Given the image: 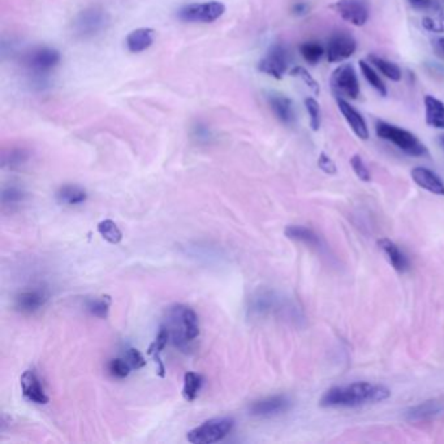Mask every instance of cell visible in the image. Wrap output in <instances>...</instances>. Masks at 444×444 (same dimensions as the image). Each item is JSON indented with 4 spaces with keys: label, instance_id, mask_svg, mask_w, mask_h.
I'll return each mask as SVG.
<instances>
[{
    "label": "cell",
    "instance_id": "6da1fadb",
    "mask_svg": "<svg viewBox=\"0 0 444 444\" xmlns=\"http://www.w3.org/2000/svg\"><path fill=\"white\" fill-rule=\"evenodd\" d=\"M391 392L382 384L357 382L349 386L330 388L321 399L322 406H358L369 403L384 402Z\"/></svg>",
    "mask_w": 444,
    "mask_h": 444
},
{
    "label": "cell",
    "instance_id": "7a4b0ae2",
    "mask_svg": "<svg viewBox=\"0 0 444 444\" xmlns=\"http://www.w3.org/2000/svg\"><path fill=\"white\" fill-rule=\"evenodd\" d=\"M170 339L180 349L189 348V344L199 335V322L196 312L186 305H173L167 312V325Z\"/></svg>",
    "mask_w": 444,
    "mask_h": 444
},
{
    "label": "cell",
    "instance_id": "3957f363",
    "mask_svg": "<svg viewBox=\"0 0 444 444\" xmlns=\"http://www.w3.org/2000/svg\"><path fill=\"white\" fill-rule=\"evenodd\" d=\"M62 55L53 47L37 46L23 55L21 66L27 75L33 77V82L42 88L47 84L49 75L60 64Z\"/></svg>",
    "mask_w": 444,
    "mask_h": 444
},
{
    "label": "cell",
    "instance_id": "277c9868",
    "mask_svg": "<svg viewBox=\"0 0 444 444\" xmlns=\"http://www.w3.org/2000/svg\"><path fill=\"white\" fill-rule=\"evenodd\" d=\"M111 16L105 8L92 5L81 11L72 21V33L79 40H92L110 27Z\"/></svg>",
    "mask_w": 444,
    "mask_h": 444
},
{
    "label": "cell",
    "instance_id": "5b68a950",
    "mask_svg": "<svg viewBox=\"0 0 444 444\" xmlns=\"http://www.w3.org/2000/svg\"><path fill=\"white\" fill-rule=\"evenodd\" d=\"M375 131L379 138L386 140L388 143L397 146L400 150H403L405 154L412 157H422L426 156L428 149L422 144L412 132L403 130L400 127H396L386 121H378Z\"/></svg>",
    "mask_w": 444,
    "mask_h": 444
},
{
    "label": "cell",
    "instance_id": "8992f818",
    "mask_svg": "<svg viewBox=\"0 0 444 444\" xmlns=\"http://www.w3.org/2000/svg\"><path fill=\"white\" fill-rule=\"evenodd\" d=\"M235 426L230 417L212 418L186 434L188 442L193 444L217 443L224 439Z\"/></svg>",
    "mask_w": 444,
    "mask_h": 444
},
{
    "label": "cell",
    "instance_id": "52a82bcc",
    "mask_svg": "<svg viewBox=\"0 0 444 444\" xmlns=\"http://www.w3.org/2000/svg\"><path fill=\"white\" fill-rule=\"evenodd\" d=\"M225 12V5L217 1H205V3H190L182 7L177 11V18L184 23H201L211 24L219 20Z\"/></svg>",
    "mask_w": 444,
    "mask_h": 444
},
{
    "label": "cell",
    "instance_id": "ba28073f",
    "mask_svg": "<svg viewBox=\"0 0 444 444\" xmlns=\"http://www.w3.org/2000/svg\"><path fill=\"white\" fill-rule=\"evenodd\" d=\"M331 88L340 98L357 99L360 95V82L351 64L338 66L331 76Z\"/></svg>",
    "mask_w": 444,
    "mask_h": 444
},
{
    "label": "cell",
    "instance_id": "9c48e42d",
    "mask_svg": "<svg viewBox=\"0 0 444 444\" xmlns=\"http://www.w3.org/2000/svg\"><path fill=\"white\" fill-rule=\"evenodd\" d=\"M289 66V51L286 45L275 43L258 64V69L276 79H283Z\"/></svg>",
    "mask_w": 444,
    "mask_h": 444
},
{
    "label": "cell",
    "instance_id": "30bf717a",
    "mask_svg": "<svg viewBox=\"0 0 444 444\" xmlns=\"http://www.w3.org/2000/svg\"><path fill=\"white\" fill-rule=\"evenodd\" d=\"M357 50V43L352 34L339 30L327 40L326 55L330 63H340L349 59Z\"/></svg>",
    "mask_w": 444,
    "mask_h": 444
},
{
    "label": "cell",
    "instance_id": "8fae6325",
    "mask_svg": "<svg viewBox=\"0 0 444 444\" xmlns=\"http://www.w3.org/2000/svg\"><path fill=\"white\" fill-rule=\"evenodd\" d=\"M332 8L343 20L354 27H364L369 20V4L366 0H338Z\"/></svg>",
    "mask_w": 444,
    "mask_h": 444
},
{
    "label": "cell",
    "instance_id": "7c38bea8",
    "mask_svg": "<svg viewBox=\"0 0 444 444\" xmlns=\"http://www.w3.org/2000/svg\"><path fill=\"white\" fill-rule=\"evenodd\" d=\"M289 406H291V400L287 396L276 395V396H270L258 402H254L250 405L249 412L251 416H257V417H271L287 412Z\"/></svg>",
    "mask_w": 444,
    "mask_h": 444
},
{
    "label": "cell",
    "instance_id": "4fadbf2b",
    "mask_svg": "<svg viewBox=\"0 0 444 444\" xmlns=\"http://www.w3.org/2000/svg\"><path fill=\"white\" fill-rule=\"evenodd\" d=\"M20 384L23 395L27 402L38 405L49 403V396L46 395L40 377L34 370H25L20 378Z\"/></svg>",
    "mask_w": 444,
    "mask_h": 444
},
{
    "label": "cell",
    "instance_id": "5bb4252c",
    "mask_svg": "<svg viewBox=\"0 0 444 444\" xmlns=\"http://www.w3.org/2000/svg\"><path fill=\"white\" fill-rule=\"evenodd\" d=\"M46 301H47L46 292L43 289L34 288L18 293L14 299V306L21 313H36L46 304Z\"/></svg>",
    "mask_w": 444,
    "mask_h": 444
},
{
    "label": "cell",
    "instance_id": "9a60e30c",
    "mask_svg": "<svg viewBox=\"0 0 444 444\" xmlns=\"http://www.w3.org/2000/svg\"><path fill=\"white\" fill-rule=\"evenodd\" d=\"M338 107H339L343 118L345 119V121L348 123L351 130L354 132V134L358 138L366 141L369 138V130H367L365 119L362 118V115L343 98L338 99Z\"/></svg>",
    "mask_w": 444,
    "mask_h": 444
},
{
    "label": "cell",
    "instance_id": "2e32d148",
    "mask_svg": "<svg viewBox=\"0 0 444 444\" xmlns=\"http://www.w3.org/2000/svg\"><path fill=\"white\" fill-rule=\"evenodd\" d=\"M269 103L278 120L286 125H292L296 121L293 102L283 94H270Z\"/></svg>",
    "mask_w": 444,
    "mask_h": 444
},
{
    "label": "cell",
    "instance_id": "e0dca14e",
    "mask_svg": "<svg viewBox=\"0 0 444 444\" xmlns=\"http://www.w3.org/2000/svg\"><path fill=\"white\" fill-rule=\"evenodd\" d=\"M156 40V30L150 27H140L131 32L127 37V47L133 53H144L150 49Z\"/></svg>",
    "mask_w": 444,
    "mask_h": 444
},
{
    "label": "cell",
    "instance_id": "ac0fdd59",
    "mask_svg": "<svg viewBox=\"0 0 444 444\" xmlns=\"http://www.w3.org/2000/svg\"><path fill=\"white\" fill-rule=\"evenodd\" d=\"M284 234L288 238L302 243V244L315 249L318 251L325 250V244H323L322 238L310 228H306L304 225H288Z\"/></svg>",
    "mask_w": 444,
    "mask_h": 444
},
{
    "label": "cell",
    "instance_id": "d6986e66",
    "mask_svg": "<svg viewBox=\"0 0 444 444\" xmlns=\"http://www.w3.org/2000/svg\"><path fill=\"white\" fill-rule=\"evenodd\" d=\"M444 412V402L442 400H429L421 404L415 405L405 412L408 421H425L436 417Z\"/></svg>",
    "mask_w": 444,
    "mask_h": 444
},
{
    "label": "cell",
    "instance_id": "ffe728a7",
    "mask_svg": "<svg viewBox=\"0 0 444 444\" xmlns=\"http://www.w3.org/2000/svg\"><path fill=\"white\" fill-rule=\"evenodd\" d=\"M412 179L421 188L429 190L436 196H444V184L432 171L425 167H416L412 170Z\"/></svg>",
    "mask_w": 444,
    "mask_h": 444
},
{
    "label": "cell",
    "instance_id": "44dd1931",
    "mask_svg": "<svg viewBox=\"0 0 444 444\" xmlns=\"http://www.w3.org/2000/svg\"><path fill=\"white\" fill-rule=\"evenodd\" d=\"M379 248L383 250V253L387 256L388 261L392 264V267L399 271V273H405L409 270V261L406 258L404 253L400 250V248L388 238H380L378 241Z\"/></svg>",
    "mask_w": 444,
    "mask_h": 444
},
{
    "label": "cell",
    "instance_id": "7402d4cb",
    "mask_svg": "<svg viewBox=\"0 0 444 444\" xmlns=\"http://www.w3.org/2000/svg\"><path fill=\"white\" fill-rule=\"evenodd\" d=\"M425 120L431 128L444 130V103L432 95L425 97Z\"/></svg>",
    "mask_w": 444,
    "mask_h": 444
},
{
    "label": "cell",
    "instance_id": "603a6c76",
    "mask_svg": "<svg viewBox=\"0 0 444 444\" xmlns=\"http://www.w3.org/2000/svg\"><path fill=\"white\" fill-rule=\"evenodd\" d=\"M169 340H170V332H169V328L166 327V325H163V326H160V328H159L157 339L154 340V341L150 344V347H149V349H147V354L153 356L156 364H158V374H159L162 378H164V375H166V373H164L166 369H164V365H163V362H162L160 353H162V351L166 348Z\"/></svg>",
    "mask_w": 444,
    "mask_h": 444
},
{
    "label": "cell",
    "instance_id": "cb8c5ba5",
    "mask_svg": "<svg viewBox=\"0 0 444 444\" xmlns=\"http://www.w3.org/2000/svg\"><path fill=\"white\" fill-rule=\"evenodd\" d=\"M56 199L63 205H81L88 199V193L79 185L68 184L56 192Z\"/></svg>",
    "mask_w": 444,
    "mask_h": 444
},
{
    "label": "cell",
    "instance_id": "d4e9b609",
    "mask_svg": "<svg viewBox=\"0 0 444 444\" xmlns=\"http://www.w3.org/2000/svg\"><path fill=\"white\" fill-rule=\"evenodd\" d=\"M30 159V151L25 147H12L7 151L3 153V159H1V166L4 169L10 170H16L27 164Z\"/></svg>",
    "mask_w": 444,
    "mask_h": 444
},
{
    "label": "cell",
    "instance_id": "484cf974",
    "mask_svg": "<svg viewBox=\"0 0 444 444\" xmlns=\"http://www.w3.org/2000/svg\"><path fill=\"white\" fill-rule=\"evenodd\" d=\"M369 63L373 66H375L382 75H384L387 79L391 81H400L402 79V69L399 68L397 64L388 62L380 56H377L374 53H370L367 56Z\"/></svg>",
    "mask_w": 444,
    "mask_h": 444
},
{
    "label": "cell",
    "instance_id": "4316f807",
    "mask_svg": "<svg viewBox=\"0 0 444 444\" xmlns=\"http://www.w3.org/2000/svg\"><path fill=\"white\" fill-rule=\"evenodd\" d=\"M204 379L193 371H188L184 375L183 397L186 402H195L202 388Z\"/></svg>",
    "mask_w": 444,
    "mask_h": 444
},
{
    "label": "cell",
    "instance_id": "83f0119b",
    "mask_svg": "<svg viewBox=\"0 0 444 444\" xmlns=\"http://www.w3.org/2000/svg\"><path fill=\"white\" fill-rule=\"evenodd\" d=\"M275 305V297L270 292H260L257 296L251 299V305H250V312L257 314V315H263L269 313Z\"/></svg>",
    "mask_w": 444,
    "mask_h": 444
},
{
    "label": "cell",
    "instance_id": "f1b7e54d",
    "mask_svg": "<svg viewBox=\"0 0 444 444\" xmlns=\"http://www.w3.org/2000/svg\"><path fill=\"white\" fill-rule=\"evenodd\" d=\"M360 69L364 75L366 81L377 90V92L382 95L386 97L387 95V88L384 85V82L379 77L378 73L374 71L373 66H370V63H367L365 60H360Z\"/></svg>",
    "mask_w": 444,
    "mask_h": 444
},
{
    "label": "cell",
    "instance_id": "f546056e",
    "mask_svg": "<svg viewBox=\"0 0 444 444\" xmlns=\"http://www.w3.org/2000/svg\"><path fill=\"white\" fill-rule=\"evenodd\" d=\"M300 53L309 64L314 66L322 59V56L325 53V49L319 42L309 40V42H304L301 45Z\"/></svg>",
    "mask_w": 444,
    "mask_h": 444
},
{
    "label": "cell",
    "instance_id": "4dcf8cb0",
    "mask_svg": "<svg viewBox=\"0 0 444 444\" xmlns=\"http://www.w3.org/2000/svg\"><path fill=\"white\" fill-rule=\"evenodd\" d=\"M98 232L110 244H119L123 240V234H121L118 224L111 219H106V221L99 223Z\"/></svg>",
    "mask_w": 444,
    "mask_h": 444
},
{
    "label": "cell",
    "instance_id": "1f68e13d",
    "mask_svg": "<svg viewBox=\"0 0 444 444\" xmlns=\"http://www.w3.org/2000/svg\"><path fill=\"white\" fill-rule=\"evenodd\" d=\"M110 305H111L110 297H99V299H92V300L88 301L86 302V309L94 317L105 319L108 315V312H110Z\"/></svg>",
    "mask_w": 444,
    "mask_h": 444
},
{
    "label": "cell",
    "instance_id": "d6a6232c",
    "mask_svg": "<svg viewBox=\"0 0 444 444\" xmlns=\"http://www.w3.org/2000/svg\"><path fill=\"white\" fill-rule=\"evenodd\" d=\"M25 197H27V195L21 188L11 185V186H7V188L3 189V192H1V204L4 206H14V205L23 202L25 199Z\"/></svg>",
    "mask_w": 444,
    "mask_h": 444
},
{
    "label": "cell",
    "instance_id": "836d02e7",
    "mask_svg": "<svg viewBox=\"0 0 444 444\" xmlns=\"http://www.w3.org/2000/svg\"><path fill=\"white\" fill-rule=\"evenodd\" d=\"M305 107L310 118V127L314 132L318 131L321 128L322 123V111L321 106L314 99V98H306L305 99Z\"/></svg>",
    "mask_w": 444,
    "mask_h": 444
},
{
    "label": "cell",
    "instance_id": "e575fe53",
    "mask_svg": "<svg viewBox=\"0 0 444 444\" xmlns=\"http://www.w3.org/2000/svg\"><path fill=\"white\" fill-rule=\"evenodd\" d=\"M291 76L293 77H299V79H302L305 82V85L312 90V92L315 94V95H319L321 92V88H319V84L315 81L313 76L304 68V66H295L291 69Z\"/></svg>",
    "mask_w": 444,
    "mask_h": 444
},
{
    "label": "cell",
    "instance_id": "d590c367",
    "mask_svg": "<svg viewBox=\"0 0 444 444\" xmlns=\"http://www.w3.org/2000/svg\"><path fill=\"white\" fill-rule=\"evenodd\" d=\"M131 365L124 358H114L108 364V371L115 378H125L131 373Z\"/></svg>",
    "mask_w": 444,
    "mask_h": 444
},
{
    "label": "cell",
    "instance_id": "8d00e7d4",
    "mask_svg": "<svg viewBox=\"0 0 444 444\" xmlns=\"http://www.w3.org/2000/svg\"><path fill=\"white\" fill-rule=\"evenodd\" d=\"M351 166H352L354 173L358 176L360 180H362L365 183H369L371 180L370 171L367 170L364 159L360 156H353L352 159H351Z\"/></svg>",
    "mask_w": 444,
    "mask_h": 444
},
{
    "label": "cell",
    "instance_id": "74e56055",
    "mask_svg": "<svg viewBox=\"0 0 444 444\" xmlns=\"http://www.w3.org/2000/svg\"><path fill=\"white\" fill-rule=\"evenodd\" d=\"M125 360L128 361V364L131 365L132 369H141L146 365V361H145L144 356L143 353L140 352L138 349H134V348H130L127 351V354H125Z\"/></svg>",
    "mask_w": 444,
    "mask_h": 444
},
{
    "label": "cell",
    "instance_id": "f35d334b",
    "mask_svg": "<svg viewBox=\"0 0 444 444\" xmlns=\"http://www.w3.org/2000/svg\"><path fill=\"white\" fill-rule=\"evenodd\" d=\"M409 4L417 11H436L439 4L435 0H408Z\"/></svg>",
    "mask_w": 444,
    "mask_h": 444
},
{
    "label": "cell",
    "instance_id": "ab89813d",
    "mask_svg": "<svg viewBox=\"0 0 444 444\" xmlns=\"http://www.w3.org/2000/svg\"><path fill=\"white\" fill-rule=\"evenodd\" d=\"M318 166H319L321 170L326 172L328 175H335L336 171H338L334 160L325 153H321V156L318 158Z\"/></svg>",
    "mask_w": 444,
    "mask_h": 444
},
{
    "label": "cell",
    "instance_id": "60d3db41",
    "mask_svg": "<svg viewBox=\"0 0 444 444\" xmlns=\"http://www.w3.org/2000/svg\"><path fill=\"white\" fill-rule=\"evenodd\" d=\"M308 11H309V5L305 1H297L292 7V12L297 16H304L308 14Z\"/></svg>",
    "mask_w": 444,
    "mask_h": 444
},
{
    "label": "cell",
    "instance_id": "b9f144b4",
    "mask_svg": "<svg viewBox=\"0 0 444 444\" xmlns=\"http://www.w3.org/2000/svg\"><path fill=\"white\" fill-rule=\"evenodd\" d=\"M195 136L198 140H209L210 131L206 127L197 125L196 128H195Z\"/></svg>",
    "mask_w": 444,
    "mask_h": 444
},
{
    "label": "cell",
    "instance_id": "7bdbcfd3",
    "mask_svg": "<svg viewBox=\"0 0 444 444\" xmlns=\"http://www.w3.org/2000/svg\"><path fill=\"white\" fill-rule=\"evenodd\" d=\"M423 27H426L428 30H430V32H435V33H439V32H442V27H439L438 25V23H435L434 20H431V18H423Z\"/></svg>",
    "mask_w": 444,
    "mask_h": 444
},
{
    "label": "cell",
    "instance_id": "ee69618b",
    "mask_svg": "<svg viewBox=\"0 0 444 444\" xmlns=\"http://www.w3.org/2000/svg\"><path fill=\"white\" fill-rule=\"evenodd\" d=\"M439 45H441V47H442V49H443L444 50V38L439 40Z\"/></svg>",
    "mask_w": 444,
    "mask_h": 444
},
{
    "label": "cell",
    "instance_id": "f6af8a7d",
    "mask_svg": "<svg viewBox=\"0 0 444 444\" xmlns=\"http://www.w3.org/2000/svg\"><path fill=\"white\" fill-rule=\"evenodd\" d=\"M441 143H442V145L444 146V134L443 136H441Z\"/></svg>",
    "mask_w": 444,
    "mask_h": 444
}]
</instances>
